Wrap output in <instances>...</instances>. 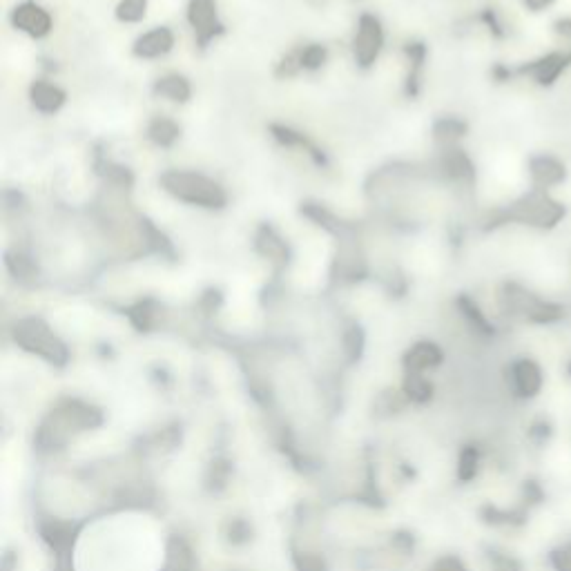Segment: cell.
<instances>
[{
    "label": "cell",
    "mask_w": 571,
    "mask_h": 571,
    "mask_svg": "<svg viewBox=\"0 0 571 571\" xmlns=\"http://www.w3.org/2000/svg\"><path fill=\"white\" fill-rule=\"evenodd\" d=\"M565 219V206L549 195L547 190L531 188V192L522 195L518 201L500 208L489 217V228L505 224H522L540 230L556 228Z\"/></svg>",
    "instance_id": "1"
},
{
    "label": "cell",
    "mask_w": 571,
    "mask_h": 571,
    "mask_svg": "<svg viewBox=\"0 0 571 571\" xmlns=\"http://www.w3.org/2000/svg\"><path fill=\"white\" fill-rule=\"evenodd\" d=\"M159 183L170 197L179 199L183 203H190V206L221 210L226 208L228 203L226 190L221 188L215 179L206 177V174L188 172V170H170L161 174Z\"/></svg>",
    "instance_id": "2"
},
{
    "label": "cell",
    "mask_w": 571,
    "mask_h": 571,
    "mask_svg": "<svg viewBox=\"0 0 571 571\" xmlns=\"http://www.w3.org/2000/svg\"><path fill=\"white\" fill-rule=\"evenodd\" d=\"M500 304L511 315H520L527 322L551 324L558 322L565 315V308L560 304L549 302V299L531 293L520 284H505L500 290Z\"/></svg>",
    "instance_id": "3"
},
{
    "label": "cell",
    "mask_w": 571,
    "mask_h": 571,
    "mask_svg": "<svg viewBox=\"0 0 571 571\" xmlns=\"http://www.w3.org/2000/svg\"><path fill=\"white\" fill-rule=\"evenodd\" d=\"M14 337L18 344L27 348V351L43 355L45 360L56 362V364L65 362L67 351H65L63 342L50 331V326H47L43 319H36V317L21 319V322L14 326Z\"/></svg>",
    "instance_id": "4"
},
{
    "label": "cell",
    "mask_w": 571,
    "mask_h": 571,
    "mask_svg": "<svg viewBox=\"0 0 571 571\" xmlns=\"http://www.w3.org/2000/svg\"><path fill=\"white\" fill-rule=\"evenodd\" d=\"M569 65H571V52L565 50V47H558V50L547 52L545 56L536 58V61H529L527 65L518 67L516 74L529 76V79L538 83L540 87H549L567 72Z\"/></svg>",
    "instance_id": "5"
},
{
    "label": "cell",
    "mask_w": 571,
    "mask_h": 571,
    "mask_svg": "<svg viewBox=\"0 0 571 571\" xmlns=\"http://www.w3.org/2000/svg\"><path fill=\"white\" fill-rule=\"evenodd\" d=\"M384 45V29L382 23L377 21L375 16L364 14L357 23V34H355V61L360 67H371L377 56L382 52Z\"/></svg>",
    "instance_id": "6"
},
{
    "label": "cell",
    "mask_w": 571,
    "mask_h": 571,
    "mask_svg": "<svg viewBox=\"0 0 571 571\" xmlns=\"http://www.w3.org/2000/svg\"><path fill=\"white\" fill-rule=\"evenodd\" d=\"M188 21L192 29H195L197 43L201 47H206L212 38H217L221 32H224V25H221L217 16L215 0H190Z\"/></svg>",
    "instance_id": "7"
},
{
    "label": "cell",
    "mask_w": 571,
    "mask_h": 571,
    "mask_svg": "<svg viewBox=\"0 0 571 571\" xmlns=\"http://www.w3.org/2000/svg\"><path fill=\"white\" fill-rule=\"evenodd\" d=\"M12 25L18 29V32H25L32 38H45L52 32V16L41 5L27 0V3L14 7Z\"/></svg>",
    "instance_id": "8"
},
{
    "label": "cell",
    "mask_w": 571,
    "mask_h": 571,
    "mask_svg": "<svg viewBox=\"0 0 571 571\" xmlns=\"http://www.w3.org/2000/svg\"><path fill=\"white\" fill-rule=\"evenodd\" d=\"M529 177L531 186L549 192L567 179V168L563 161L551 157V154H536L529 159Z\"/></svg>",
    "instance_id": "9"
},
{
    "label": "cell",
    "mask_w": 571,
    "mask_h": 571,
    "mask_svg": "<svg viewBox=\"0 0 571 571\" xmlns=\"http://www.w3.org/2000/svg\"><path fill=\"white\" fill-rule=\"evenodd\" d=\"M174 47V34L168 27H154L150 32H145L143 36L137 38L132 52L139 58H159L166 56Z\"/></svg>",
    "instance_id": "10"
},
{
    "label": "cell",
    "mask_w": 571,
    "mask_h": 571,
    "mask_svg": "<svg viewBox=\"0 0 571 571\" xmlns=\"http://www.w3.org/2000/svg\"><path fill=\"white\" fill-rule=\"evenodd\" d=\"M255 248H257V253L261 257H266L268 261H273L277 268L288 266V261H290L288 244L270 226H261L259 228L257 237H255Z\"/></svg>",
    "instance_id": "11"
},
{
    "label": "cell",
    "mask_w": 571,
    "mask_h": 571,
    "mask_svg": "<svg viewBox=\"0 0 571 571\" xmlns=\"http://www.w3.org/2000/svg\"><path fill=\"white\" fill-rule=\"evenodd\" d=\"M440 170L444 177L460 183H473L476 181V168H473L471 159L458 148H447L440 159Z\"/></svg>",
    "instance_id": "12"
},
{
    "label": "cell",
    "mask_w": 571,
    "mask_h": 571,
    "mask_svg": "<svg viewBox=\"0 0 571 571\" xmlns=\"http://www.w3.org/2000/svg\"><path fill=\"white\" fill-rule=\"evenodd\" d=\"M29 99H32V105L43 114H54L65 105L67 94L56 87L52 83L45 81H36L32 87H29Z\"/></svg>",
    "instance_id": "13"
},
{
    "label": "cell",
    "mask_w": 571,
    "mask_h": 571,
    "mask_svg": "<svg viewBox=\"0 0 571 571\" xmlns=\"http://www.w3.org/2000/svg\"><path fill=\"white\" fill-rule=\"evenodd\" d=\"M5 266L16 282H21L25 286L36 284V279H38L36 261L29 255L21 253V250H9V253L5 255Z\"/></svg>",
    "instance_id": "14"
},
{
    "label": "cell",
    "mask_w": 571,
    "mask_h": 571,
    "mask_svg": "<svg viewBox=\"0 0 571 571\" xmlns=\"http://www.w3.org/2000/svg\"><path fill=\"white\" fill-rule=\"evenodd\" d=\"M154 94L163 96V99L174 101V103H188L192 96V87L188 79H183L179 74L163 76L157 83H154Z\"/></svg>",
    "instance_id": "15"
},
{
    "label": "cell",
    "mask_w": 571,
    "mask_h": 571,
    "mask_svg": "<svg viewBox=\"0 0 571 571\" xmlns=\"http://www.w3.org/2000/svg\"><path fill=\"white\" fill-rule=\"evenodd\" d=\"M270 132H273V137H275L279 143L288 145V148H304V150H308V154H311V157L315 159L317 166H324V163H326L324 154L319 152V150L315 148V145L304 137V134L290 130V128H286V125H270Z\"/></svg>",
    "instance_id": "16"
},
{
    "label": "cell",
    "mask_w": 571,
    "mask_h": 571,
    "mask_svg": "<svg viewBox=\"0 0 571 571\" xmlns=\"http://www.w3.org/2000/svg\"><path fill=\"white\" fill-rule=\"evenodd\" d=\"M181 137V128L172 119H166V116H157L152 119L148 125V139L159 145V148H170V145Z\"/></svg>",
    "instance_id": "17"
},
{
    "label": "cell",
    "mask_w": 571,
    "mask_h": 571,
    "mask_svg": "<svg viewBox=\"0 0 571 571\" xmlns=\"http://www.w3.org/2000/svg\"><path fill=\"white\" fill-rule=\"evenodd\" d=\"M464 134H467V123L456 119V116H447V119H440L433 125V137L438 143L453 148V143L460 141Z\"/></svg>",
    "instance_id": "18"
},
{
    "label": "cell",
    "mask_w": 571,
    "mask_h": 571,
    "mask_svg": "<svg viewBox=\"0 0 571 571\" xmlns=\"http://www.w3.org/2000/svg\"><path fill=\"white\" fill-rule=\"evenodd\" d=\"M406 54L411 58V74H409V81H406V92L409 96L418 94V74L424 65V58H427V47L422 43H409L406 45Z\"/></svg>",
    "instance_id": "19"
},
{
    "label": "cell",
    "mask_w": 571,
    "mask_h": 571,
    "mask_svg": "<svg viewBox=\"0 0 571 571\" xmlns=\"http://www.w3.org/2000/svg\"><path fill=\"white\" fill-rule=\"evenodd\" d=\"M440 351L438 346L433 344H418L409 353V366L411 369H427L431 364H438L440 362Z\"/></svg>",
    "instance_id": "20"
},
{
    "label": "cell",
    "mask_w": 571,
    "mask_h": 571,
    "mask_svg": "<svg viewBox=\"0 0 571 571\" xmlns=\"http://www.w3.org/2000/svg\"><path fill=\"white\" fill-rule=\"evenodd\" d=\"M148 12V0H121L116 7V18L121 23H139Z\"/></svg>",
    "instance_id": "21"
},
{
    "label": "cell",
    "mask_w": 571,
    "mask_h": 571,
    "mask_svg": "<svg viewBox=\"0 0 571 571\" xmlns=\"http://www.w3.org/2000/svg\"><path fill=\"white\" fill-rule=\"evenodd\" d=\"M159 311V306L152 302V299H145V302H139L137 306H132L130 311H128V317L134 322V326L137 328H150L154 324V319H157V313Z\"/></svg>",
    "instance_id": "22"
},
{
    "label": "cell",
    "mask_w": 571,
    "mask_h": 571,
    "mask_svg": "<svg viewBox=\"0 0 571 571\" xmlns=\"http://www.w3.org/2000/svg\"><path fill=\"white\" fill-rule=\"evenodd\" d=\"M297 58H299V67H302V70L313 72V70H319V67L326 63L328 52H326L324 45H308L297 54Z\"/></svg>",
    "instance_id": "23"
},
{
    "label": "cell",
    "mask_w": 571,
    "mask_h": 571,
    "mask_svg": "<svg viewBox=\"0 0 571 571\" xmlns=\"http://www.w3.org/2000/svg\"><path fill=\"white\" fill-rule=\"evenodd\" d=\"M554 34L558 38V45L571 52V18H558L554 23Z\"/></svg>",
    "instance_id": "24"
},
{
    "label": "cell",
    "mask_w": 571,
    "mask_h": 571,
    "mask_svg": "<svg viewBox=\"0 0 571 571\" xmlns=\"http://www.w3.org/2000/svg\"><path fill=\"white\" fill-rule=\"evenodd\" d=\"M522 3H525L527 9H531V12H545V9H549L551 5H554L556 0H522Z\"/></svg>",
    "instance_id": "25"
}]
</instances>
